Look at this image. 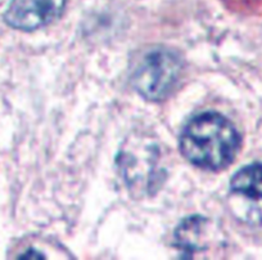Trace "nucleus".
I'll return each instance as SVG.
<instances>
[{
	"instance_id": "f03ea898",
	"label": "nucleus",
	"mask_w": 262,
	"mask_h": 260,
	"mask_svg": "<svg viewBox=\"0 0 262 260\" xmlns=\"http://www.w3.org/2000/svg\"><path fill=\"white\" fill-rule=\"evenodd\" d=\"M183 75V59L175 50L155 48L138 63L133 87L149 102H161L172 94Z\"/></svg>"
},
{
	"instance_id": "7ed1b4c3",
	"label": "nucleus",
	"mask_w": 262,
	"mask_h": 260,
	"mask_svg": "<svg viewBox=\"0 0 262 260\" xmlns=\"http://www.w3.org/2000/svg\"><path fill=\"white\" fill-rule=\"evenodd\" d=\"M229 206L234 215L252 224H262V164H251L230 181Z\"/></svg>"
},
{
	"instance_id": "f257e3e1",
	"label": "nucleus",
	"mask_w": 262,
	"mask_h": 260,
	"mask_svg": "<svg viewBox=\"0 0 262 260\" xmlns=\"http://www.w3.org/2000/svg\"><path fill=\"white\" fill-rule=\"evenodd\" d=\"M241 147L235 126L217 112H203L186 123L180 135L181 155L194 166L219 171L228 168Z\"/></svg>"
},
{
	"instance_id": "0eeeda50",
	"label": "nucleus",
	"mask_w": 262,
	"mask_h": 260,
	"mask_svg": "<svg viewBox=\"0 0 262 260\" xmlns=\"http://www.w3.org/2000/svg\"><path fill=\"white\" fill-rule=\"evenodd\" d=\"M27 257H35V259H39V257H42L41 254L37 251H34V250H29L27 252H25V254H22L21 256H19V259H27Z\"/></svg>"
},
{
	"instance_id": "423d86ee",
	"label": "nucleus",
	"mask_w": 262,
	"mask_h": 260,
	"mask_svg": "<svg viewBox=\"0 0 262 260\" xmlns=\"http://www.w3.org/2000/svg\"><path fill=\"white\" fill-rule=\"evenodd\" d=\"M215 233V228L207 218L194 215L186 218L176 229L175 245L181 250L184 257H193L196 252L208 250Z\"/></svg>"
},
{
	"instance_id": "39448f33",
	"label": "nucleus",
	"mask_w": 262,
	"mask_h": 260,
	"mask_svg": "<svg viewBox=\"0 0 262 260\" xmlns=\"http://www.w3.org/2000/svg\"><path fill=\"white\" fill-rule=\"evenodd\" d=\"M138 148V147H137ZM139 152V148H138ZM142 156L139 153H131V151H121L120 165L121 173L126 184L131 189L139 188L140 192L150 193L153 187L162 182V174L157 170L158 148L157 146H142Z\"/></svg>"
},
{
	"instance_id": "20e7f679",
	"label": "nucleus",
	"mask_w": 262,
	"mask_h": 260,
	"mask_svg": "<svg viewBox=\"0 0 262 260\" xmlns=\"http://www.w3.org/2000/svg\"><path fill=\"white\" fill-rule=\"evenodd\" d=\"M67 0H12L4 21L12 29L34 31L52 24L62 14Z\"/></svg>"
}]
</instances>
